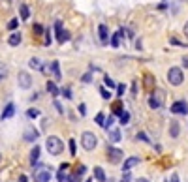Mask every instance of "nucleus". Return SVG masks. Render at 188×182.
<instances>
[{"mask_svg":"<svg viewBox=\"0 0 188 182\" xmlns=\"http://www.w3.org/2000/svg\"><path fill=\"white\" fill-rule=\"evenodd\" d=\"M45 147H47L49 154H53V156H58V154L64 150V143H62L56 135H49L47 141H45Z\"/></svg>","mask_w":188,"mask_h":182,"instance_id":"f257e3e1","label":"nucleus"},{"mask_svg":"<svg viewBox=\"0 0 188 182\" xmlns=\"http://www.w3.org/2000/svg\"><path fill=\"white\" fill-rule=\"evenodd\" d=\"M81 145H83V148L85 150H94L96 148V145H98V137L92 133V132H85L83 135H81Z\"/></svg>","mask_w":188,"mask_h":182,"instance_id":"f03ea898","label":"nucleus"},{"mask_svg":"<svg viewBox=\"0 0 188 182\" xmlns=\"http://www.w3.org/2000/svg\"><path fill=\"white\" fill-rule=\"evenodd\" d=\"M168 81H169L171 85H175V86L183 85V81H185L183 70H181V68H169V71H168Z\"/></svg>","mask_w":188,"mask_h":182,"instance_id":"7ed1b4c3","label":"nucleus"},{"mask_svg":"<svg viewBox=\"0 0 188 182\" xmlns=\"http://www.w3.org/2000/svg\"><path fill=\"white\" fill-rule=\"evenodd\" d=\"M162 103H164V92H162V90H154L153 96L149 98L151 109H158V107H162Z\"/></svg>","mask_w":188,"mask_h":182,"instance_id":"20e7f679","label":"nucleus"},{"mask_svg":"<svg viewBox=\"0 0 188 182\" xmlns=\"http://www.w3.org/2000/svg\"><path fill=\"white\" fill-rule=\"evenodd\" d=\"M107 160H109L111 164H119V162L122 160V150L117 148V147H109V148H107Z\"/></svg>","mask_w":188,"mask_h":182,"instance_id":"39448f33","label":"nucleus"},{"mask_svg":"<svg viewBox=\"0 0 188 182\" xmlns=\"http://www.w3.org/2000/svg\"><path fill=\"white\" fill-rule=\"evenodd\" d=\"M171 113H175V115H186L188 113V103L185 100L175 101V103L171 105Z\"/></svg>","mask_w":188,"mask_h":182,"instance_id":"423d86ee","label":"nucleus"},{"mask_svg":"<svg viewBox=\"0 0 188 182\" xmlns=\"http://www.w3.org/2000/svg\"><path fill=\"white\" fill-rule=\"evenodd\" d=\"M55 30H56V39H58V43H64V41L70 39V32H64V30H62V23H60V21L55 23Z\"/></svg>","mask_w":188,"mask_h":182,"instance_id":"0eeeda50","label":"nucleus"},{"mask_svg":"<svg viewBox=\"0 0 188 182\" xmlns=\"http://www.w3.org/2000/svg\"><path fill=\"white\" fill-rule=\"evenodd\" d=\"M17 83H19L21 88H30L32 79H30V75H28L26 71H19V75H17Z\"/></svg>","mask_w":188,"mask_h":182,"instance_id":"6e6552de","label":"nucleus"},{"mask_svg":"<svg viewBox=\"0 0 188 182\" xmlns=\"http://www.w3.org/2000/svg\"><path fill=\"white\" fill-rule=\"evenodd\" d=\"M49 179H51V171L49 169H40L34 175V182H49Z\"/></svg>","mask_w":188,"mask_h":182,"instance_id":"1a4fd4ad","label":"nucleus"},{"mask_svg":"<svg viewBox=\"0 0 188 182\" xmlns=\"http://www.w3.org/2000/svg\"><path fill=\"white\" fill-rule=\"evenodd\" d=\"M85 171H87V167H85V165H79V167L75 169V173H73L72 177H68V182H81V177L85 175Z\"/></svg>","mask_w":188,"mask_h":182,"instance_id":"9d476101","label":"nucleus"},{"mask_svg":"<svg viewBox=\"0 0 188 182\" xmlns=\"http://www.w3.org/2000/svg\"><path fill=\"white\" fill-rule=\"evenodd\" d=\"M38 135H40V133H38V130H34L32 126H28V128L24 130V141H30V143H32V141H36V139H38Z\"/></svg>","mask_w":188,"mask_h":182,"instance_id":"9b49d317","label":"nucleus"},{"mask_svg":"<svg viewBox=\"0 0 188 182\" xmlns=\"http://www.w3.org/2000/svg\"><path fill=\"white\" fill-rule=\"evenodd\" d=\"M137 164H139V158H137V156H132V158H128V160L124 162V165H122V171H124V173H128V171H130L132 167H136Z\"/></svg>","mask_w":188,"mask_h":182,"instance_id":"f8f14e48","label":"nucleus"},{"mask_svg":"<svg viewBox=\"0 0 188 182\" xmlns=\"http://www.w3.org/2000/svg\"><path fill=\"white\" fill-rule=\"evenodd\" d=\"M70 167V164H62L60 165V169H58V173H56V180L58 182H66L68 180V175H66V169Z\"/></svg>","mask_w":188,"mask_h":182,"instance_id":"ddd939ff","label":"nucleus"},{"mask_svg":"<svg viewBox=\"0 0 188 182\" xmlns=\"http://www.w3.org/2000/svg\"><path fill=\"white\" fill-rule=\"evenodd\" d=\"M13 115H15V105H13V103H8V105L4 107V111H2V120L11 118Z\"/></svg>","mask_w":188,"mask_h":182,"instance_id":"4468645a","label":"nucleus"},{"mask_svg":"<svg viewBox=\"0 0 188 182\" xmlns=\"http://www.w3.org/2000/svg\"><path fill=\"white\" fill-rule=\"evenodd\" d=\"M169 133H171L173 139L179 137V122H177V120H171V122H169Z\"/></svg>","mask_w":188,"mask_h":182,"instance_id":"2eb2a0df","label":"nucleus"},{"mask_svg":"<svg viewBox=\"0 0 188 182\" xmlns=\"http://www.w3.org/2000/svg\"><path fill=\"white\" fill-rule=\"evenodd\" d=\"M21 39H23V36H21L19 32H15V34H11V36H9V39H8V43L15 47V45H19V43H21Z\"/></svg>","mask_w":188,"mask_h":182,"instance_id":"dca6fc26","label":"nucleus"},{"mask_svg":"<svg viewBox=\"0 0 188 182\" xmlns=\"http://www.w3.org/2000/svg\"><path fill=\"white\" fill-rule=\"evenodd\" d=\"M107 137H109L111 143H119V141H121V132H119V130H109Z\"/></svg>","mask_w":188,"mask_h":182,"instance_id":"f3484780","label":"nucleus"},{"mask_svg":"<svg viewBox=\"0 0 188 182\" xmlns=\"http://www.w3.org/2000/svg\"><path fill=\"white\" fill-rule=\"evenodd\" d=\"M94 179L98 182H105V173L102 167H94Z\"/></svg>","mask_w":188,"mask_h":182,"instance_id":"a211bd4d","label":"nucleus"},{"mask_svg":"<svg viewBox=\"0 0 188 182\" xmlns=\"http://www.w3.org/2000/svg\"><path fill=\"white\" fill-rule=\"evenodd\" d=\"M98 32H100L102 43H107V26H105V24H100V26H98Z\"/></svg>","mask_w":188,"mask_h":182,"instance_id":"6ab92c4d","label":"nucleus"},{"mask_svg":"<svg viewBox=\"0 0 188 182\" xmlns=\"http://www.w3.org/2000/svg\"><path fill=\"white\" fill-rule=\"evenodd\" d=\"M47 92H49V94H53V96H58V94H60L58 86H56L53 81H47Z\"/></svg>","mask_w":188,"mask_h":182,"instance_id":"aec40b11","label":"nucleus"},{"mask_svg":"<svg viewBox=\"0 0 188 182\" xmlns=\"http://www.w3.org/2000/svg\"><path fill=\"white\" fill-rule=\"evenodd\" d=\"M38 160H40V147H34L32 152H30V162H32V165H36Z\"/></svg>","mask_w":188,"mask_h":182,"instance_id":"412c9836","label":"nucleus"},{"mask_svg":"<svg viewBox=\"0 0 188 182\" xmlns=\"http://www.w3.org/2000/svg\"><path fill=\"white\" fill-rule=\"evenodd\" d=\"M51 70H53V73H55V77H56V79H60V77H62V75H60V64H58L56 60H55V62H51Z\"/></svg>","mask_w":188,"mask_h":182,"instance_id":"4be33fe9","label":"nucleus"},{"mask_svg":"<svg viewBox=\"0 0 188 182\" xmlns=\"http://www.w3.org/2000/svg\"><path fill=\"white\" fill-rule=\"evenodd\" d=\"M19 11H21V19L24 21V19H28V15H30V11H28V8H26V4H21L19 6Z\"/></svg>","mask_w":188,"mask_h":182,"instance_id":"5701e85b","label":"nucleus"},{"mask_svg":"<svg viewBox=\"0 0 188 182\" xmlns=\"http://www.w3.org/2000/svg\"><path fill=\"white\" fill-rule=\"evenodd\" d=\"M28 66H30V68H34V70H43V66L40 64V60H38V58H30V60H28Z\"/></svg>","mask_w":188,"mask_h":182,"instance_id":"b1692460","label":"nucleus"},{"mask_svg":"<svg viewBox=\"0 0 188 182\" xmlns=\"http://www.w3.org/2000/svg\"><path fill=\"white\" fill-rule=\"evenodd\" d=\"M113 122H115V118H113V117H107V118H105V122H104V126H102V128H105V130H107V132H109V130H111V126H113Z\"/></svg>","mask_w":188,"mask_h":182,"instance_id":"393cba45","label":"nucleus"},{"mask_svg":"<svg viewBox=\"0 0 188 182\" xmlns=\"http://www.w3.org/2000/svg\"><path fill=\"white\" fill-rule=\"evenodd\" d=\"M32 32H34V36H41V34H43V26H41V24H34V26H32Z\"/></svg>","mask_w":188,"mask_h":182,"instance_id":"a878e982","label":"nucleus"},{"mask_svg":"<svg viewBox=\"0 0 188 182\" xmlns=\"http://www.w3.org/2000/svg\"><path fill=\"white\" fill-rule=\"evenodd\" d=\"M26 115H28V118H38V117H40V111H38V109H28Z\"/></svg>","mask_w":188,"mask_h":182,"instance_id":"bb28decb","label":"nucleus"},{"mask_svg":"<svg viewBox=\"0 0 188 182\" xmlns=\"http://www.w3.org/2000/svg\"><path fill=\"white\" fill-rule=\"evenodd\" d=\"M128 122H130V113L124 111V113L121 115V124H128Z\"/></svg>","mask_w":188,"mask_h":182,"instance_id":"cd10ccee","label":"nucleus"},{"mask_svg":"<svg viewBox=\"0 0 188 182\" xmlns=\"http://www.w3.org/2000/svg\"><path fill=\"white\" fill-rule=\"evenodd\" d=\"M104 83H105V86H109V88H115V86H117L111 77H104Z\"/></svg>","mask_w":188,"mask_h":182,"instance_id":"c85d7f7f","label":"nucleus"},{"mask_svg":"<svg viewBox=\"0 0 188 182\" xmlns=\"http://www.w3.org/2000/svg\"><path fill=\"white\" fill-rule=\"evenodd\" d=\"M70 154L75 156L77 154V148H75V139H70Z\"/></svg>","mask_w":188,"mask_h":182,"instance_id":"c756f323","label":"nucleus"},{"mask_svg":"<svg viewBox=\"0 0 188 182\" xmlns=\"http://www.w3.org/2000/svg\"><path fill=\"white\" fill-rule=\"evenodd\" d=\"M17 24H19V19H11V21L8 23V28H9V30H15Z\"/></svg>","mask_w":188,"mask_h":182,"instance_id":"7c9ffc66","label":"nucleus"},{"mask_svg":"<svg viewBox=\"0 0 188 182\" xmlns=\"http://www.w3.org/2000/svg\"><path fill=\"white\" fill-rule=\"evenodd\" d=\"M109 41H111V45H113V47H119V32H117V34H113Z\"/></svg>","mask_w":188,"mask_h":182,"instance_id":"2f4dec72","label":"nucleus"},{"mask_svg":"<svg viewBox=\"0 0 188 182\" xmlns=\"http://www.w3.org/2000/svg\"><path fill=\"white\" fill-rule=\"evenodd\" d=\"M100 94H102V98H104V100H109V98H111V94H109V90H107V88H104V86L100 88Z\"/></svg>","mask_w":188,"mask_h":182,"instance_id":"473e14b6","label":"nucleus"},{"mask_svg":"<svg viewBox=\"0 0 188 182\" xmlns=\"http://www.w3.org/2000/svg\"><path fill=\"white\" fill-rule=\"evenodd\" d=\"M104 122H105V117H104V113H98V115H96V124L104 126Z\"/></svg>","mask_w":188,"mask_h":182,"instance_id":"72a5a7b5","label":"nucleus"},{"mask_svg":"<svg viewBox=\"0 0 188 182\" xmlns=\"http://www.w3.org/2000/svg\"><path fill=\"white\" fill-rule=\"evenodd\" d=\"M117 94H119V96L124 94V85H117Z\"/></svg>","mask_w":188,"mask_h":182,"instance_id":"f704fd0d","label":"nucleus"},{"mask_svg":"<svg viewBox=\"0 0 188 182\" xmlns=\"http://www.w3.org/2000/svg\"><path fill=\"white\" fill-rule=\"evenodd\" d=\"M62 94H64V98H68V100L72 98V90H70V88H64V90H62Z\"/></svg>","mask_w":188,"mask_h":182,"instance_id":"c9c22d12","label":"nucleus"},{"mask_svg":"<svg viewBox=\"0 0 188 182\" xmlns=\"http://www.w3.org/2000/svg\"><path fill=\"white\" fill-rule=\"evenodd\" d=\"M79 113H81L83 117L87 115V105H85V103H81V105H79Z\"/></svg>","mask_w":188,"mask_h":182,"instance_id":"e433bc0d","label":"nucleus"},{"mask_svg":"<svg viewBox=\"0 0 188 182\" xmlns=\"http://www.w3.org/2000/svg\"><path fill=\"white\" fill-rule=\"evenodd\" d=\"M137 139H141V141H145V143H149V137H147L145 133H137Z\"/></svg>","mask_w":188,"mask_h":182,"instance_id":"4c0bfd02","label":"nucleus"},{"mask_svg":"<svg viewBox=\"0 0 188 182\" xmlns=\"http://www.w3.org/2000/svg\"><path fill=\"white\" fill-rule=\"evenodd\" d=\"M90 81H92V79H90V73H85V75H83V83H90Z\"/></svg>","mask_w":188,"mask_h":182,"instance_id":"58836bf2","label":"nucleus"},{"mask_svg":"<svg viewBox=\"0 0 188 182\" xmlns=\"http://www.w3.org/2000/svg\"><path fill=\"white\" fill-rule=\"evenodd\" d=\"M130 179H132L130 173H124V177H122V180H121V182H130Z\"/></svg>","mask_w":188,"mask_h":182,"instance_id":"ea45409f","label":"nucleus"},{"mask_svg":"<svg viewBox=\"0 0 188 182\" xmlns=\"http://www.w3.org/2000/svg\"><path fill=\"white\" fill-rule=\"evenodd\" d=\"M166 182H179V177H177V175H171V179L166 180Z\"/></svg>","mask_w":188,"mask_h":182,"instance_id":"a19ab883","label":"nucleus"},{"mask_svg":"<svg viewBox=\"0 0 188 182\" xmlns=\"http://www.w3.org/2000/svg\"><path fill=\"white\" fill-rule=\"evenodd\" d=\"M55 107H56V109H58V113H62V105H60V103H58V101H55Z\"/></svg>","mask_w":188,"mask_h":182,"instance_id":"79ce46f5","label":"nucleus"},{"mask_svg":"<svg viewBox=\"0 0 188 182\" xmlns=\"http://www.w3.org/2000/svg\"><path fill=\"white\" fill-rule=\"evenodd\" d=\"M19 182H28V180H26V177H24V175H21V177H19Z\"/></svg>","mask_w":188,"mask_h":182,"instance_id":"37998d69","label":"nucleus"},{"mask_svg":"<svg viewBox=\"0 0 188 182\" xmlns=\"http://www.w3.org/2000/svg\"><path fill=\"white\" fill-rule=\"evenodd\" d=\"M185 36H186V38H188V23H186V24H185Z\"/></svg>","mask_w":188,"mask_h":182,"instance_id":"c03bdc74","label":"nucleus"},{"mask_svg":"<svg viewBox=\"0 0 188 182\" xmlns=\"http://www.w3.org/2000/svg\"><path fill=\"white\" fill-rule=\"evenodd\" d=\"M4 75H6V71H2V70H0V81L4 79Z\"/></svg>","mask_w":188,"mask_h":182,"instance_id":"a18cd8bd","label":"nucleus"},{"mask_svg":"<svg viewBox=\"0 0 188 182\" xmlns=\"http://www.w3.org/2000/svg\"><path fill=\"white\" fill-rule=\"evenodd\" d=\"M183 64H185V68H186V66H188V56H186V58H185V60H183Z\"/></svg>","mask_w":188,"mask_h":182,"instance_id":"49530a36","label":"nucleus"},{"mask_svg":"<svg viewBox=\"0 0 188 182\" xmlns=\"http://www.w3.org/2000/svg\"><path fill=\"white\" fill-rule=\"evenodd\" d=\"M136 182H149V180H147V179H137Z\"/></svg>","mask_w":188,"mask_h":182,"instance_id":"de8ad7c7","label":"nucleus"},{"mask_svg":"<svg viewBox=\"0 0 188 182\" xmlns=\"http://www.w3.org/2000/svg\"><path fill=\"white\" fill-rule=\"evenodd\" d=\"M87 182H92V180H90V179H89V180H87Z\"/></svg>","mask_w":188,"mask_h":182,"instance_id":"09e8293b","label":"nucleus"}]
</instances>
